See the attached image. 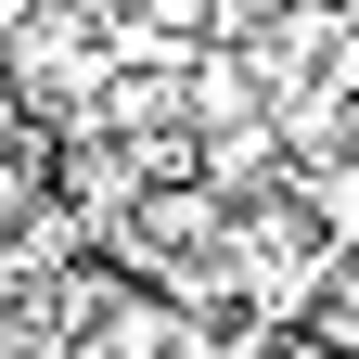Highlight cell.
I'll return each instance as SVG.
<instances>
[{
  "label": "cell",
  "instance_id": "obj_1",
  "mask_svg": "<svg viewBox=\"0 0 359 359\" xmlns=\"http://www.w3.org/2000/svg\"><path fill=\"white\" fill-rule=\"evenodd\" d=\"M77 359H180V308H154V295H128V308H116V321L90 334Z\"/></svg>",
  "mask_w": 359,
  "mask_h": 359
},
{
  "label": "cell",
  "instance_id": "obj_2",
  "mask_svg": "<svg viewBox=\"0 0 359 359\" xmlns=\"http://www.w3.org/2000/svg\"><path fill=\"white\" fill-rule=\"evenodd\" d=\"M39 205H52V154H39V142H13V154H0V244H13Z\"/></svg>",
  "mask_w": 359,
  "mask_h": 359
},
{
  "label": "cell",
  "instance_id": "obj_3",
  "mask_svg": "<svg viewBox=\"0 0 359 359\" xmlns=\"http://www.w3.org/2000/svg\"><path fill=\"white\" fill-rule=\"evenodd\" d=\"M283 13H308V0H205V39H231V52H257Z\"/></svg>",
  "mask_w": 359,
  "mask_h": 359
}]
</instances>
